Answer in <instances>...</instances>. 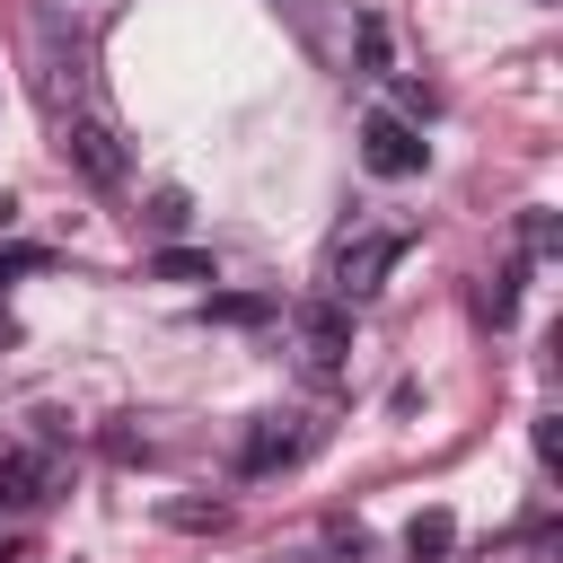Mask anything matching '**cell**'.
Segmentation results:
<instances>
[{
    "instance_id": "6da1fadb",
    "label": "cell",
    "mask_w": 563,
    "mask_h": 563,
    "mask_svg": "<svg viewBox=\"0 0 563 563\" xmlns=\"http://www.w3.org/2000/svg\"><path fill=\"white\" fill-rule=\"evenodd\" d=\"M405 264V229H334V246H325V299H369L387 273Z\"/></svg>"
},
{
    "instance_id": "7a4b0ae2",
    "label": "cell",
    "mask_w": 563,
    "mask_h": 563,
    "mask_svg": "<svg viewBox=\"0 0 563 563\" xmlns=\"http://www.w3.org/2000/svg\"><path fill=\"white\" fill-rule=\"evenodd\" d=\"M62 158H70L88 185H123V176H132V150H123V132H114L106 114H70V123H62Z\"/></svg>"
},
{
    "instance_id": "3957f363",
    "label": "cell",
    "mask_w": 563,
    "mask_h": 563,
    "mask_svg": "<svg viewBox=\"0 0 563 563\" xmlns=\"http://www.w3.org/2000/svg\"><path fill=\"white\" fill-rule=\"evenodd\" d=\"M361 167L387 176V185L422 176V132H413L405 114H369V123H361Z\"/></svg>"
},
{
    "instance_id": "277c9868",
    "label": "cell",
    "mask_w": 563,
    "mask_h": 563,
    "mask_svg": "<svg viewBox=\"0 0 563 563\" xmlns=\"http://www.w3.org/2000/svg\"><path fill=\"white\" fill-rule=\"evenodd\" d=\"M299 352H308V369H334L352 352V308L343 299H308L299 308Z\"/></svg>"
},
{
    "instance_id": "5b68a950",
    "label": "cell",
    "mask_w": 563,
    "mask_h": 563,
    "mask_svg": "<svg viewBox=\"0 0 563 563\" xmlns=\"http://www.w3.org/2000/svg\"><path fill=\"white\" fill-rule=\"evenodd\" d=\"M299 449H308V422H299V413H264V422L246 431L238 466H246V475H273V466H290Z\"/></svg>"
},
{
    "instance_id": "8992f818",
    "label": "cell",
    "mask_w": 563,
    "mask_h": 563,
    "mask_svg": "<svg viewBox=\"0 0 563 563\" xmlns=\"http://www.w3.org/2000/svg\"><path fill=\"white\" fill-rule=\"evenodd\" d=\"M53 484H62V466H53L44 449H18V457H0V510H35Z\"/></svg>"
},
{
    "instance_id": "52a82bcc",
    "label": "cell",
    "mask_w": 563,
    "mask_h": 563,
    "mask_svg": "<svg viewBox=\"0 0 563 563\" xmlns=\"http://www.w3.org/2000/svg\"><path fill=\"white\" fill-rule=\"evenodd\" d=\"M150 282H220V264H211V246H158Z\"/></svg>"
},
{
    "instance_id": "ba28073f",
    "label": "cell",
    "mask_w": 563,
    "mask_h": 563,
    "mask_svg": "<svg viewBox=\"0 0 563 563\" xmlns=\"http://www.w3.org/2000/svg\"><path fill=\"white\" fill-rule=\"evenodd\" d=\"M449 545H457V519H449V510H422V519L405 528V554H413V563H449Z\"/></svg>"
},
{
    "instance_id": "9c48e42d",
    "label": "cell",
    "mask_w": 563,
    "mask_h": 563,
    "mask_svg": "<svg viewBox=\"0 0 563 563\" xmlns=\"http://www.w3.org/2000/svg\"><path fill=\"white\" fill-rule=\"evenodd\" d=\"M141 220H150V229H158V238H176V229H185V220H194V202H185V185H158V194H150V211H141Z\"/></svg>"
},
{
    "instance_id": "30bf717a",
    "label": "cell",
    "mask_w": 563,
    "mask_h": 563,
    "mask_svg": "<svg viewBox=\"0 0 563 563\" xmlns=\"http://www.w3.org/2000/svg\"><path fill=\"white\" fill-rule=\"evenodd\" d=\"M202 317H220V325H264V317H273V299H246V290H229V299H211Z\"/></svg>"
},
{
    "instance_id": "8fae6325",
    "label": "cell",
    "mask_w": 563,
    "mask_h": 563,
    "mask_svg": "<svg viewBox=\"0 0 563 563\" xmlns=\"http://www.w3.org/2000/svg\"><path fill=\"white\" fill-rule=\"evenodd\" d=\"M158 519H167V528H220V519H229V501H167Z\"/></svg>"
},
{
    "instance_id": "7c38bea8",
    "label": "cell",
    "mask_w": 563,
    "mask_h": 563,
    "mask_svg": "<svg viewBox=\"0 0 563 563\" xmlns=\"http://www.w3.org/2000/svg\"><path fill=\"white\" fill-rule=\"evenodd\" d=\"M484 317H493V325H510V317H519V264H510V273L484 290Z\"/></svg>"
},
{
    "instance_id": "4fadbf2b",
    "label": "cell",
    "mask_w": 563,
    "mask_h": 563,
    "mask_svg": "<svg viewBox=\"0 0 563 563\" xmlns=\"http://www.w3.org/2000/svg\"><path fill=\"white\" fill-rule=\"evenodd\" d=\"M18 273H53V246H0V282Z\"/></svg>"
},
{
    "instance_id": "5bb4252c",
    "label": "cell",
    "mask_w": 563,
    "mask_h": 563,
    "mask_svg": "<svg viewBox=\"0 0 563 563\" xmlns=\"http://www.w3.org/2000/svg\"><path fill=\"white\" fill-rule=\"evenodd\" d=\"M361 70H369V79L387 70V26H378V18H361Z\"/></svg>"
},
{
    "instance_id": "9a60e30c",
    "label": "cell",
    "mask_w": 563,
    "mask_h": 563,
    "mask_svg": "<svg viewBox=\"0 0 563 563\" xmlns=\"http://www.w3.org/2000/svg\"><path fill=\"white\" fill-rule=\"evenodd\" d=\"M519 238H528V255H554V211H528Z\"/></svg>"
},
{
    "instance_id": "2e32d148",
    "label": "cell",
    "mask_w": 563,
    "mask_h": 563,
    "mask_svg": "<svg viewBox=\"0 0 563 563\" xmlns=\"http://www.w3.org/2000/svg\"><path fill=\"white\" fill-rule=\"evenodd\" d=\"M9 220H18V202H9V194H0V229H9Z\"/></svg>"
}]
</instances>
